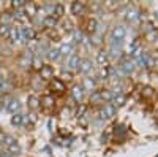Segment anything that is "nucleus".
Segmentation results:
<instances>
[{"mask_svg":"<svg viewBox=\"0 0 158 157\" xmlns=\"http://www.w3.org/2000/svg\"><path fill=\"white\" fill-rule=\"evenodd\" d=\"M127 35V29L123 27L122 24L114 25L111 29V41H118V43H123V38Z\"/></svg>","mask_w":158,"mask_h":157,"instance_id":"1","label":"nucleus"},{"mask_svg":"<svg viewBox=\"0 0 158 157\" xmlns=\"http://www.w3.org/2000/svg\"><path fill=\"white\" fill-rule=\"evenodd\" d=\"M33 52L32 51H24L22 54H21V57H19V65L22 68H29V67H32V63H33Z\"/></svg>","mask_w":158,"mask_h":157,"instance_id":"2","label":"nucleus"},{"mask_svg":"<svg viewBox=\"0 0 158 157\" xmlns=\"http://www.w3.org/2000/svg\"><path fill=\"white\" fill-rule=\"evenodd\" d=\"M115 111H117V108L114 107V105L112 103H108V105H104V107L101 108L100 117H101V119H111L112 116H115Z\"/></svg>","mask_w":158,"mask_h":157,"instance_id":"3","label":"nucleus"},{"mask_svg":"<svg viewBox=\"0 0 158 157\" xmlns=\"http://www.w3.org/2000/svg\"><path fill=\"white\" fill-rule=\"evenodd\" d=\"M13 19H15L16 22H19L21 24V27L22 25H29V16L24 13V8H21V10H15V13H13Z\"/></svg>","mask_w":158,"mask_h":157,"instance_id":"4","label":"nucleus"},{"mask_svg":"<svg viewBox=\"0 0 158 157\" xmlns=\"http://www.w3.org/2000/svg\"><path fill=\"white\" fill-rule=\"evenodd\" d=\"M54 78V68L51 65H43L40 68V80H46V81H51Z\"/></svg>","mask_w":158,"mask_h":157,"instance_id":"5","label":"nucleus"},{"mask_svg":"<svg viewBox=\"0 0 158 157\" xmlns=\"http://www.w3.org/2000/svg\"><path fill=\"white\" fill-rule=\"evenodd\" d=\"M84 95H85V90L82 89V86H81V84L73 86V89H71V97H73V100H74V102L81 103V102H82V98H84Z\"/></svg>","mask_w":158,"mask_h":157,"instance_id":"6","label":"nucleus"},{"mask_svg":"<svg viewBox=\"0 0 158 157\" xmlns=\"http://www.w3.org/2000/svg\"><path fill=\"white\" fill-rule=\"evenodd\" d=\"M51 89L54 90V92H65V89H67V86H65V83L60 80V78H52L51 80Z\"/></svg>","mask_w":158,"mask_h":157,"instance_id":"7","label":"nucleus"},{"mask_svg":"<svg viewBox=\"0 0 158 157\" xmlns=\"http://www.w3.org/2000/svg\"><path fill=\"white\" fill-rule=\"evenodd\" d=\"M60 56H71L73 54V51H74V41L73 40H67V43H63L60 48Z\"/></svg>","mask_w":158,"mask_h":157,"instance_id":"8","label":"nucleus"},{"mask_svg":"<svg viewBox=\"0 0 158 157\" xmlns=\"http://www.w3.org/2000/svg\"><path fill=\"white\" fill-rule=\"evenodd\" d=\"M5 108H6V111H10L11 114H16V113H19V110H21V102H19L18 98H10L8 103L5 105Z\"/></svg>","mask_w":158,"mask_h":157,"instance_id":"9","label":"nucleus"},{"mask_svg":"<svg viewBox=\"0 0 158 157\" xmlns=\"http://www.w3.org/2000/svg\"><path fill=\"white\" fill-rule=\"evenodd\" d=\"M81 86H82L84 90H90V92H94L95 87H97V80H95V78H92V76H85L82 80Z\"/></svg>","mask_w":158,"mask_h":157,"instance_id":"10","label":"nucleus"},{"mask_svg":"<svg viewBox=\"0 0 158 157\" xmlns=\"http://www.w3.org/2000/svg\"><path fill=\"white\" fill-rule=\"evenodd\" d=\"M92 68H94V63H92V60H90L89 57L81 59V65H79V73L87 75V73L92 72Z\"/></svg>","mask_w":158,"mask_h":157,"instance_id":"11","label":"nucleus"},{"mask_svg":"<svg viewBox=\"0 0 158 157\" xmlns=\"http://www.w3.org/2000/svg\"><path fill=\"white\" fill-rule=\"evenodd\" d=\"M54 105H56V100H54V97L49 95V94H46V95H43L41 98H40V107H43L46 110H51Z\"/></svg>","mask_w":158,"mask_h":157,"instance_id":"12","label":"nucleus"},{"mask_svg":"<svg viewBox=\"0 0 158 157\" xmlns=\"http://www.w3.org/2000/svg\"><path fill=\"white\" fill-rule=\"evenodd\" d=\"M8 40L11 43H19L22 38H21V29L18 27V25H15V27L10 29V35H8Z\"/></svg>","mask_w":158,"mask_h":157,"instance_id":"13","label":"nucleus"},{"mask_svg":"<svg viewBox=\"0 0 158 157\" xmlns=\"http://www.w3.org/2000/svg\"><path fill=\"white\" fill-rule=\"evenodd\" d=\"M57 24H59V19H57L54 15H49V16H46V18L43 19V25H44L46 29H49V30L56 29Z\"/></svg>","mask_w":158,"mask_h":157,"instance_id":"14","label":"nucleus"},{"mask_svg":"<svg viewBox=\"0 0 158 157\" xmlns=\"http://www.w3.org/2000/svg\"><path fill=\"white\" fill-rule=\"evenodd\" d=\"M21 29V38L22 40H32V38L35 37V32H33V27H30V25H22Z\"/></svg>","mask_w":158,"mask_h":157,"instance_id":"15","label":"nucleus"},{"mask_svg":"<svg viewBox=\"0 0 158 157\" xmlns=\"http://www.w3.org/2000/svg\"><path fill=\"white\" fill-rule=\"evenodd\" d=\"M70 10H71V15L79 16V15H82V13L85 11V3L84 2H73Z\"/></svg>","mask_w":158,"mask_h":157,"instance_id":"16","label":"nucleus"},{"mask_svg":"<svg viewBox=\"0 0 158 157\" xmlns=\"http://www.w3.org/2000/svg\"><path fill=\"white\" fill-rule=\"evenodd\" d=\"M79 65H81V57L79 54H71L68 59V68L70 70H79Z\"/></svg>","mask_w":158,"mask_h":157,"instance_id":"17","label":"nucleus"},{"mask_svg":"<svg viewBox=\"0 0 158 157\" xmlns=\"http://www.w3.org/2000/svg\"><path fill=\"white\" fill-rule=\"evenodd\" d=\"M120 70H122L125 75H130L131 72L135 70V62H133V60H130V59L123 60V62L120 63Z\"/></svg>","mask_w":158,"mask_h":157,"instance_id":"18","label":"nucleus"},{"mask_svg":"<svg viewBox=\"0 0 158 157\" xmlns=\"http://www.w3.org/2000/svg\"><path fill=\"white\" fill-rule=\"evenodd\" d=\"M36 11H38V7H36L35 3H25V7H24V13L29 16V19L36 16Z\"/></svg>","mask_w":158,"mask_h":157,"instance_id":"19","label":"nucleus"},{"mask_svg":"<svg viewBox=\"0 0 158 157\" xmlns=\"http://www.w3.org/2000/svg\"><path fill=\"white\" fill-rule=\"evenodd\" d=\"M27 107L30 108V110H38L40 108V98L36 97V95H29L27 97Z\"/></svg>","mask_w":158,"mask_h":157,"instance_id":"20","label":"nucleus"},{"mask_svg":"<svg viewBox=\"0 0 158 157\" xmlns=\"http://www.w3.org/2000/svg\"><path fill=\"white\" fill-rule=\"evenodd\" d=\"M97 62L101 65V67H106V63H108V52L106 51H98L97 52Z\"/></svg>","mask_w":158,"mask_h":157,"instance_id":"21","label":"nucleus"},{"mask_svg":"<svg viewBox=\"0 0 158 157\" xmlns=\"http://www.w3.org/2000/svg\"><path fill=\"white\" fill-rule=\"evenodd\" d=\"M97 29H98V21H97L95 18H90V19L87 21V32H89V33H95Z\"/></svg>","mask_w":158,"mask_h":157,"instance_id":"22","label":"nucleus"},{"mask_svg":"<svg viewBox=\"0 0 158 157\" xmlns=\"http://www.w3.org/2000/svg\"><path fill=\"white\" fill-rule=\"evenodd\" d=\"M6 152L10 154V155H16V154H19L21 152V145L18 143V140L13 143V145H10L8 148H6Z\"/></svg>","mask_w":158,"mask_h":157,"instance_id":"23","label":"nucleus"},{"mask_svg":"<svg viewBox=\"0 0 158 157\" xmlns=\"http://www.w3.org/2000/svg\"><path fill=\"white\" fill-rule=\"evenodd\" d=\"M11 125H15V127H19L22 122H24V116L21 113H16V114H13L11 116V119H10Z\"/></svg>","mask_w":158,"mask_h":157,"instance_id":"24","label":"nucleus"},{"mask_svg":"<svg viewBox=\"0 0 158 157\" xmlns=\"http://www.w3.org/2000/svg\"><path fill=\"white\" fill-rule=\"evenodd\" d=\"M57 19H60V18H63V15H65V7L62 5V3H56V7H54V13H52Z\"/></svg>","mask_w":158,"mask_h":157,"instance_id":"25","label":"nucleus"},{"mask_svg":"<svg viewBox=\"0 0 158 157\" xmlns=\"http://www.w3.org/2000/svg\"><path fill=\"white\" fill-rule=\"evenodd\" d=\"M125 18H127V21H135V19L138 18V10H136L135 7H130V8L127 10Z\"/></svg>","mask_w":158,"mask_h":157,"instance_id":"26","label":"nucleus"},{"mask_svg":"<svg viewBox=\"0 0 158 157\" xmlns=\"http://www.w3.org/2000/svg\"><path fill=\"white\" fill-rule=\"evenodd\" d=\"M100 94H101V102H103V100H104V102H111V100L114 98L112 90H109V89H103V90H100Z\"/></svg>","mask_w":158,"mask_h":157,"instance_id":"27","label":"nucleus"},{"mask_svg":"<svg viewBox=\"0 0 158 157\" xmlns=\"http://www.w3.org/2000/svg\"><path fill=\"white\" fill-rule=\"evenodd\" d=\"M48 57H49L51 60H57V59L60 57L59 48H49V49H48Z\"/></svg>","mask_w":158,"mask_h":157,"instance_id":"28","label":"nucleus"},{"mask_svg":"<svg viewBox=\"0 0 158 157\" xmlns=\"http://www.w3.org/2000/svg\"><path fill=\"white\" fill-rule=\"evenodd\" d=\"M11 19H13V15H10L8 11H5V13H2V16H0V25H10V22H11Z\"/></svg>","mask_w":158,"mask_h":157,"instance_id":"29","label":"nucleus"},{"mask_svg":"<svg viewBox=\"0 0 158 157\" xmlns=\"http://www.w3.org/2000/svg\"><path fill=\"white\" fill-rule=\"evenodd\" d=\"M100 102H101L100 90H94V92L90 94V103H100Z\"/></svg>","mask_w":158,"mask_h":157,"instance_id":"30","label":"nucleus"},{"mask_svg":"<svg viewBox=\"0 0 158 157\" xmlns=\"http://www.w3.org/2000/svg\"><path fill=\"white\" fill-rule=\"evenodd\" d=\"M25 3H27L25 0H13V2H11V7L15 8V10H21V8L25 7Z\"/></svg>","mask_w":158,"mask_h":157,"instance_id":"31","label":"nucleus"},{"mask_svg":"<svg viewBox=\"0 0 158 157\" xmlns=\"http://www.w3.org/2000/svg\"><path fill=\"white\" fill-rule=\"evenodd\" d=\"M60 80H62L63 83H65V81H71V80H73V73H71V72H62Z\"/></svg>","mask_w":158,"mask_h":157,"instance_id":"32","label":"nucleus"},{"mask_svg":"<svg viewBox=\"0 0 158 157\" xmlns=\"http://www.w3.org/2000/svg\"><path fill=\"white\" fill-rule=\"evenodd\" d=\"M10 29H11V25H0V35L2 37H6L8 38V35H10Z\"/></svg>","mask_w":158,"mask_h":157,"instance_id":"33","label":"nucleus"},{"mask_svg":"<svg viewBox=\"0 0 158 157\" xmlns=\"http://www.w3.org/2000/svg\"><path fill=\"white\" fill-rule=\"evenodd\" d=\"M16 140H15V137H11V135H6L5 137V141H3V145H5V148H8L10 145H13Z\"/></svg>","mask_w":158,"mask_h":157,"instance_id":"34","label":"nucleus"},{"mask_svg":"<svg viewBox=\"0 0 158 157\" xmlns=\"http://www.w3.org/2000/svg\"><path fill=\"white\" fill-rule=\"evenodd\" d=\"M85 110H87L85 105H81V108H77V111H76V116H77V117H82L84 113H85Z\"/></svg>","mask_w":158,"mask_h":157,"instance_id":"35","label":"nucleus"},{"mask_svg":"<svg viewBox=\"0 0 158 157\" xmlns=\"http://www.w3.org/2000/svg\"><path fill=\"white\" fill-rule=\"evenodd\" d=\"M108 75H109V70H108V68H101V72H100V78H108Z\"/></svg>","mask_w":158,"mask_h":157,"instance_id":"36","label":"nucleus"},{"mask_svg":"<svg viewBox=\"0 0 158 157\" xmlns=\"http://www.w3.org/2000/svg\"><path fill=\"white\" fill-rule=\"evenodd\" d=\"M63 29L67 30V32H71V22H70V21H67V22L63 24Z\"/></svg>","mask_w":158,"mask_h":157,"instance_id":"37","label":"nucleus"},{"mask_svg":"<svg viewBox=\"0 0 158 157\" xmlns=\"http://www.w3.org/2000/svg\"><path fill=\"white\" fill-rule=\"evenodd\" d=\"M5 137H6V135H5V133L2 132V130H0V145H3V141H5Z\"/></svg>","mask_w":158,"mask_h":157,"instance_id":"38","label":"nucleus"},{"mask_svg":"<svg viewBox=\"0 0 158 157\" xmlns=\"http://www.w3.org/2000/svg\"><path fill=\"white\" fill-rule=\"evenodd\" d=\"M68 114H70V110H68V108H65V110L62 111V116H63V117H68Z\"/></svg>","mask_w":158,"mask_h":157,"instance_id":"39","label":"nucleus"},{"mask_svg":"<svg viewBox=\"0 0 158 157\" xmlns=\"http://www.w3.org/2000/svg\"><path fill=\"white\" fill-rule=\"evenodd\" d=\"M2 111H3V105L0 103V114H2Z\"/></svg>","mask_w":158,"mask_h":157,"instance_id":"40","label":"nucleus"},{"mask_svg":"<svg viewBox=\"0 0 158 157\" xmlns=\"http://www.w3.org/2000/svg\"><path fill=\"white\" fill-rule=\"evenodd\" d=\"M0 67H2V62H0Z\"/></svg>","mask_w":158,"mask_h":157,"instance_id":"41","label":"nucleus"}]
</instances>
